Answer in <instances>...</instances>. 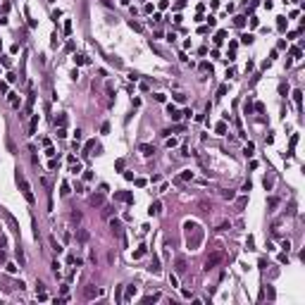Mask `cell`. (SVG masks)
Listing matches in <instances>:
<instances>
[{
	"label": "cell",
	"instance_id": "6da1fadb",
	"mask_svg": "<svg viewBox=\"0 0 305 305\" xmlns=\"http://www.w3.org/2000/svg\"><path fill=\"white\" fill-rule=\"evenodd\" d=\"M184 231H186V246H189L191 250H198L200 243H203V229H200V224L186 222V224H184Z\"/></svg>",
	"mask_w": 305,
	"mask_h": 305
},
{
	"label": "cell",
	"instance_id": "7a4b0ae2",
	"mask_svg": "<svg viewBox=\"0 0 305 305\" xmlns=\"http://www.w3.org/2000/svg\"><path fill=\"white\" fill-rule=\"evenodd\" d=\"M17 184H19V189H22V193H24V198H26V203H34L31 186H29V181L24 179V174H22V172H17Z\"/></svg>",
	"mask_w": 305,
	"mask_h": 305
},
{
	"label": "cell",
	"instance_id": "3957f363",
	"mask_svg": "<svg viewBox=\"0 0 305 305\" xmlns=\"http://www.w3.org/2000/svg\"><path fill=\"white\" fill-rule=\"evenodd\" d=\"M222 260H224V255H222V253H212V255L205 260V269H212L215 265H219Z\"/></svg>",
	"mask_w": 305,
	"mask_h": 305
},
{
	"label": "cell",
	"instance_id": "277c9868",
	"mask_svg": "<svg viewBox=\"0 0 305 305\" xmlns=\"http://www.w3.org/2000/svg\"><path fill=\"white\" fill-rule=\"evenodd\" d=\"M174 269H177V274H186V269H189V262L184 255H179L177 260H174Z\"/></svg>",
	"mask_w": 305,
	"mask_h": 305
},
{
	"label": "cell",
	"instance_id": "5b68a950",
	"mask_svg": "<svg viewBox=\"0 0 305 305\" xmlns=\"http://www.w3.org/2000/svg\"><path fill=\"white\" fill-rule=\"evenodd\" d=\"M83 296L91 300V298H96V296H103V291H100V288H96L93 284H88V286L83 288Z\"/></svg>",
	"mask_w": 305,
	"mask_h": 305
},
{
	"label": "cell",
	"instance_id": "8992f818",
	"mask_svg": "<svg viewBox=\"0 0 305 305\" xmlns=\"http://www.w3.org/2000/svg\"><path fill=\"white\" fill-rule=\"evenodd\" d=\"M0 212H2V217H5V219H7V224L12 226V231H14V234H19V224H17V219H14V217L10 215L7 210H0Z\"/></svg>",
	"mask_w": 305,
	"mask_h": 305
},
{
	"label": "cell",
	"instance_id": "52a82bcc",
	"mask_svg": "<svg viewBox=\"0 0 305 305\" xmlns=\"http://www.w3.org/2000/svg\"><path fill=\"white\" fill-rule=\"evenodd\" d=\"M105 203V198H103V193H96V196H91V205L93 207H100Z\"/></svg>",
	"mask_w": 305,
	"mask_h": 305
},
{
	"label": "cell",
	"instance_id": "ba28073f",
	"mask_svg": "<svg viewBox=\"0 0 305 305\" xmlns=\"http://www.w3.org/2000/svg\"><path fill=\"white\" fill-rule=\"evenodd\" d=\"M167 115L172 117V119H174V122H177V119H181V112L177 108H174V105H167Z\"/></svg>",
	"mask_w": 305,
	"mask_h": 305
},
{
	"label": "cell",
	"instance_id": "9c48e42d",
	"mask_svg": "<svg viewBox=\"0 0 305 305\" xmlns=\"http://www.w3.org/2000/svg\"><path fill=\"white\" fill-rule=\"evenodd\" d=\"M138 150L143 152V155H152V152H155V145H150V143H141V145H138Z\"/></svg>",
	"mask_w": 305,
	"mask_h": 305
},
{
	"label": "cell",
	"instance_id": "30bf717a",
	"mask_svg": "<svg viewBox=\"0 0 305 305\" xmlns=\"http://www.w3.org/2000/svg\"><path fill=\"white\" fill-rule=\"evenodd\" d=\"M198 210H200V212H210V210H212V203H210V200H198Z\"/></svg>",
	"mask_w": 305,
	"mask_h": 305
},
{
	"label": "cell",
	"instance_id": "8fae6325",
	"mask_svg": "<svg viewBox=\"0 0 305 305\" xmlns=\"http://www.w3.org/2000/svg\"><path fill=\"white\" fill-rule=\"evenodd\" d=\"M14 255H17V262H19V267H24V262H26V258H24V250H22V248H14Z\"/></svg>",
	"mask_w": 305,
	"mask_h": 305
},
{
	"label": "cell",
	"instance_id": "7c38bea8",
	"mask_svg": "<svg viewBox=\"0 0 305 305\" xmlns=\"http://www.w3.org/2000/svg\"><path fill=\"white\" fill-rule=\"evenodd\" d=\"M160 212H162V205H160V200H155L150 205V210H148V215H160Z\"/></svg>",
	"mask_w": 305,
	"mask_h": 305
},
{
	"label": "cell",
	"instance_id": "4fadbf2b",
	"mask_svg": "<svg viewBox=\"0 0 305 305\" xmlns=\"http://www.w3.org/2000/svg\"><path fill=\"white\" fill-rule=\"evenodd\" d=\"M110 229L117 234V236H122V224L117 222V219H110Z\"/></svg>",
	"mask_w": 305,
	"mask_h": 305
},
{
	"label": "cell",
	"instance_id": "5bb4252c",
	"mask_svg": "<svg viewBox=\"0 0 305 305\" xmlns=\"http://www.w3.org/2000/svg\"><path fill=\"white\" fill-rule=\"evenodd\" d=\"M76 241L86 243V241H88V231H86V229H79V231H76Z\"/></svg>",
	"mask_w": 305,
	"mask_h": 305
},
{
	"label": "cell",
	"instance_id": "9a60e30c",
	"mask_svg": "<svg viewBox=\"0 0 305 305\" xmlns=\"http://www.w3.org/2000/svg\"><path fill=\"white\" fill-rule=\"evenodd\" d=\"M293 103H296L298 110H300V105H303V91H293Z\"/></svg>",
	"mask_w": 305,
	"mask_h": 305
},
{
	"label": "cell",
	"instance_id": "2e32d148",
	"mask_svg": "<svg viewBox=\"0 0 305 305\" xmlns=\"http://www.w3.org/2000/svg\"><path fill=\"white\" fill-rule=\"evenodd\" d=\"M150 272H152V274H160V260H157V258H152V262H150Z\"/></svg>",
	"mask_w": 305,
	"mask_h": 305
},
{
	"label": "cell",
	"instance_id": "e0dca14e",
	"mask_svg": "<svg viewBox=\"0 0 305 305\" xmlns=\"http://www.w3.org/2000/svg\"><path fill=\"white\" fill-rule=\"evenodd\" d=\"M179 179H181V181H191V179H193V172H191V169H184V172L179 174Z\"/></svg>",
	"mask_w": 305,
	"mask_h": 305
},
{
	"label": "cell",
	"instance_id": "ac0fdd59",
	"mask_svg": "<svg viewBox=\"0 0 305 305\" xmlns=\"http://www.w3.org/2000/svg\"><path fill=\"white\" fill-rule=\"evenodd\" d=\"M93 148H96V141H86V145H83V155H91Z\"/></svg>",
	"mask_w": 305,
	"mask_h": 305
},
{
	"label": "cell",
	"instance_id": "d6986e66",
	"mask_svg": "<svg viewBox=\"0 0 305 305\" xmlns=\"http://www.w3.org/2000/svg\"><path fill=\"white\" fill-rule=\"evenodd\" d=\"M5 269H7L10 274H17V269H22V267H17L14 262H7V265H5Z\"/></svg>",
	"mask_w": 305,
	"mask_h": 305
},
{
	"label": "cell",
	"instance_id": "ffe728a7",
	"mask_svg": "<svg viewBox=\"0 0 305 305\" xmlns=\"http://www.w3.org/2000/svg\"><path fill=\"white\" fill-rule=\"evenodd\" d=\"M215 131H217L219 136H224V134H226V124H224V122H219V124L215 126Z\"/></svg>",
	"mask_w": 305,
	"mask_h": 305
},
{
	"label": "cell",
	"instance_id": "44dd1931",
	"mask_svg": "<svg viewBox=\"0 0 305 305\" xmlns=\"http://www.w3.org/2000/svg\"><path fill=\"white\" fill-rule=\"evenodd\" d=\"M74 62H76V64H86V62H88V57H86V55H74Z\"/></svg>",
	"mask_w": 305,
	"mask_h": 305
},
{
	"label": "cell",
	"instance_id": "7402d4cb",
	"mask_svg": "<svg viewBox=\"0 0 305 305\" xmlns=\"http://www.w3.org/2000/svg\"><path fill=\"white\" fill-rule=\"evenodd\" d=\"M36 126H38V115L31 119V124H29V134H34V131H36Z\"/></svg>",
	"mask_w": 305,
	"mask_h": 305
},
{
	"label": "cell",
	"instance_id": "603a6c76",
	"mask_svg": "<svg viewBox=\"0 0 305 305\" xmlns=\"http://www.w3.org/2000/svg\"><path fill=\"white\" fill-rule=\"evenodd\" d=\"M253 150H255V145H253V143H248L246 148H243V155H246V157H250V155H253Z\"/></svg>",
	"mask_w": 305,
	"mask_h": 305
},
{
	"label": "cell",
	"instance_id": "cb8c5ba5",
	"mask_svg": "<svg viewBox=\"0 0 305 305\" xmlns=\"http://www.w3.org/2000/svg\"><path fill=\"white\" fill-rule=\"evenodd\" d=\"M155 300H160V293H152V296H145L143 303H155Z\"/></svg>",
	"mask_w": 305,
	"mask_h": 305
},
{
	"label": "cell",
	"instance_id": "d4e9b609",
	"mask_svg": "<svg viewBox=\"0 0 305 305\" xmlns=\"http://www.w3.org/2000/svg\"><path fill=\"white\" fill-rule=\"evenodd\" d=\"M50 246H53V250H55V253H62V250H64V248H62L57 241H55V238H50Z\"/></svg>",
	"mask_w": 305,
	"mask_h": 305
},
{
	"label": "cell",
	"instance_id": "484cf974",
	"mask_svg": "<svg viewBox=\"0 0 305 305\" xmlns=\"http://www.w3.org/2000/svg\"><path fill=\"white\" fill-rule=\"evenodd\" d=\"M222 198H224V200H234L236 193H234V191H222Z\"/></svg>",
	"mask_w": 305,
	"mask_h": 305
},
{
	"label": "cell",
	"instance_id": "4316f807",
	"mask_svg": "<svg viewBox=\"0 0 305 305\" xmlns=\"http://www.w3.org/2000/svg\"><path fill=\"white\" fill-rule=\"evenodd\" d=\"M112 212H115V207H112V205H105V207H103V217H110Z\"/></svg>",
	"mask_w": 305,
	"mask_h": 305
},
{
	"label": "cell",
	"instance_id": "83f0119b",
	"mask_svg": "<svg viewBox=\"0 0 305 305\" xmlns=\"http://www.w3.org/2000/svg\"><path fill=\"white\" fill-rule=\"evenodd\" d=\"M129 26L134 29V31H143V26H141V24H138V22H134V19H131V22H129Z\"/></svg>",
	"mask_w": 305,
	"mask_h": 305
},
{
	"label": "cell",
	"instance_id": "f1b7e54d",
	"mask_svg": "<svg viewBox=\"0 0 305 305\" xmlns=\"http://www.w3.org/2000/svg\"><path fill=\"white\" fill-rule=\"evenodd\" d=\"M246 203H248V198H238V200H236V207H238V210H243V207H246Z\"/></svg>",
	"mask_w": 305,
	"mask_h": 305
},
{
	"label": "cell",
	"instance_id": "f546056e",
	"mask_svg": "<svg viewBox=\"0 0 305 305\" xmlns=\"http://www.w3.org/2000/svg\"><path fill=\"white\" fill-rule=\"evenodd\" d=\"M55 124H57V126H64V124H67V117H64V115H60L57 119H55Z\"/></svg>",
	"mask_w": 305,
	"mask_h": 305
},
{
	"label": "cell",
	"instance_id": "4dcf8cb0",
	"mask_svg": "<svg viewBox=\"0 0 305 305\" xmlns=\"http://www.w3.org/2000/svg\"><path fill=\"white\" fill-rule=\"evenodd\" d=\"M224 36H226L224 31H219V34H217V36H215V43L219 45V43H222V41H224Z\"/></svg>",
	"mask_w": 305,
	"mask_h": 305
},
{
	"label": "cell",
	"instance_id": "1f68e13d",
	"mask_svg": "<svg viewBox=\"0 0 305 305\" xmlns=\"http://www.w3.org/2000/svg\"><path fill=\"white\" fill-rule=\"evenodd\" d=\"M72 172H74V174H79V172H81V165H79V162H76V160L72 162Z\"/></svg>",
	"mask_w": 305,
	"mask_h": 305
},
{
	"label": "cell",
	"instance_id": "d6a6232c",
	"mask_svg": "<svg viewBox=\"0 0 305 305\" xmlns=\"http://www.w3.org/2000/svg\"><path fill=\"white\" fill-rule=\"evenodd\" d=\"M60 193H62V196H69V184H67V181L62 184V191H60Z\"/></svg>",
	"mask_w": 305,
	"mask_h": 305
},
{
	"label": "cell",
	"instance_id": "836d02e7",
	"mask_svg": "<svg viewBox=\"0 0 305 305\" xmlns=\"http://www.w3.org/2000/svg\"><path fill=\"white\" fill-rule=\"evenodd\" d=\"M277 203H279V198H274V196L267 200V205H269V207H277Z\"/></svg>",
	"mask_w": 305,
	"mask_h": 305
},
{
	"label": "cell",
	"instance_id": "e575fe53",
	"mask_svg": "<svg viewBox=\"0 0 305 305\" xmlns=\"http://www.w3.org/2000/svg\"><path fill=\"white\" fill-rule=\"evenodd\" d=\"M174 100H177V103H184V100H186V96H184V93H174Z\"/></svg>",
	"mask_w": 305,
	"mask_h": 305
},
{
	"label": "cell",
	"instance_id": "d590c367",
	"mask_svg": "<svg viewBox=\"0 0 305 305\" xmlns=\"http://www.w3.org/2000/svg\"><path fill=\"white\" fill-rule=\"evenodd\" d=\"M262 184H265V189H272V177H265V181H262Z\"/></svg>",
	"mask_w": 305,
	"mask_h": 305
},
{
	"label": "cell",
	"instance_id": "8d00e7d4",
	"mask_svg": "<svg viewBox=\"0 0 305 305\" xmlns=\"http://www.w3.org/2000/svg\"><path fill=\"white\" fill-rule=\"evenodd\" d=\"M200 69H203V72H210V74H212V67H210L207 62H203V64H200Z\"/></svg>",
	"mask_w": 305,
	"mask_h": 305
},
{
	"label": "cell",
	"instance_id": "74e56055",
	"mask_svg": "<svg viewBox=\"0 0 305 305\" xmlns=\"http://www.w3.org/2000/svg\"><path fill=\"white\" fill-rule=\"evenodd\" d=\"M229 226H231V224H229V222H222V224L217 226V231H224V229H229Z\"/></svg>",
	"mask_w": 305,
	"mask_h": 305
},
{
	"label": "cell",
	"instance_id": "f35d334b",
	"mask_svg": "<svg viewBox=\"0 0 305 305\" xmlns=\"http://www.w3.org/2000/svg\"><path fill=\"white\" fill-rule=\"evenodd\" d=\"M134 293H136V286H129V288H126V298H131Z\"/></svg>",
	"mask_w": 305,
	"mask_h": 305
},
{
	"label": "cell",
	"instance_id": "ab89813d",
	"mask_svg": "<svg viewBox=\"0 0 305 305\" xmlns=\"http://www.w3.org/2000/svg\"><path fill=\"white\" fill-rule=\"evenodd\" d=\"M291 55H293V57H300L303 53H300V48H291Z\"/></svg>",
	"mask_w": 305,
	"mask_h": 305
},
{
	"label": "cell",
	"instance_id": "60d3db41",
	"mask_svg": "<svg viewBox=\"0 0 305 305\" xmlns=\"http://www.w3.org/2000/svg\"><path fill=\"white\" fill-rule=\"evenodd\" d=\"M64 136H67V131H64V126H60L57 129V138H64Z\"/></svg>",
	"mask_w": 305,
	"mask_h": 305
},
{
	"label": "cell",
	"instance_id": "b9f144b4",
	"mask_svg": "<svg viewBox=\"0 0 305 305\" xmlns=\"http://www.w3.org/2000/svg\"><path fill=\"white\" fill-rule=\"evenodd\" d=\"M64 34H72V22H64Z\"/></svg>",
	"mask_w": 305,
	"mask_h": 305
},
{
	"label": "cell",
	"instance_id": "7bdbcfd3",
	"mask_svg": "<svg viewBox=\"0 0 305 305\" xmlns=\"http://www.w3.org/2000/svg\"><path fill=\"white\" fill-rule=\"evenodd\" d=\"M7 246V238H5V234H0V248H5Z\"/></svg>",
	"mask_w": 305,
	"mask_h": 305
},
{
	"label": "cell",
	"instance_id": "ee69618b",
	"mask_svg": "<svg viewBox=\"0 0 305 305\" xmlns=\"http://www.w3.org/2000/svg\"><path fill=\"white\" fill-rule=\"evenodd\" d=\"M169 284H172V286H179V279H177L174 274H172V277H169Z\"/></svg>",
	"mask_w": 305,
	"mask_h": 305
},
{
	"label": "cell",
	"instance_id": "f6af8a7d",
	"mask_svg": "<svg viewBox=\"0 0 305 305\" xmlns=\"http://www.w3.org/2000/svg\"><path fill=\"white\" fill-rule=\"evenodd\" d=\"M250 189H253V184H250V181H246V184H243V189H241V191H246V193H248V191H250Z\"/></svg>",
	"mask_w": 305,
	"mask_h": 305
},
{
	"label": "cell",
	"instance_id": "bcb514c9",
	"mask_svg": "<svg viewBox=\"0 0 305 305\" xmlns=\"http://www.w3.org/2000/svg\"><path fill=\"white\" fill-rule=\"evenodd\" d=\"M143 253H145V248H138V250L134 253V258H136V260H138V258H141V255H143Z\"/></svg>",
	"mask_w": 305,
	"mask_h": 305
},
{
	"label": "cell",
	"instance_id": "7dc6e473",
	"mask_svg": "<svg viewBox=\"0 0 305 305\" xmlns=\"http://www.w3.org/2000/svg\"><path fill=\"white\" fill-rule=\"evenodd\" d=\"M279 262H288V253H281V255H279Z\"/></svg>",
	"mask_w": 305,
	"mask_h": 305
},
{
	"label": "cell",
	"instance_id": "c3c4849f",
	"mask_svg": "<svg viewBox=\"0 0 305 305\" xmlns=\"http://www.w3.org/2000/svg\"><path fill=\"white\" fill-rule=\"evenodd\" d=\"M72 219H74V222H79V219H81V212H76V210H74V212H72Z\"/></svg>",
	"mask_w": 305,
	"mask_h": 305
}]
</instances>
